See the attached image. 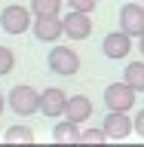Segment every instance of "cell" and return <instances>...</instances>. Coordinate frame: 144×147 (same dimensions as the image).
Segmentation results:
<instances>
[{"label": "cell", "instance_id": "cell-1", "mask_svg": "<svg viewBox=\"0 0 144 147\" xmlns=\"http://www.w3.org/2000/svg\"><path fill=\"white\" fill-rule=\"evenodd\" d=\"M6 104H9V110L16 117H34L37 110H40V92L34 86H28V83L12 86L9 95H6Z\"/></svg>", "mask_w": 144, "mask_h": 147}, {"label": "cell", "instance_id": "cell-2", "mask_svg": "<svg viewBox=\"0 0 144 147\" xmlns=\"http://www.w3.org/2000/svg\"><path fill=\"white\" fill-rule=\"evenodd\" d=\"M34 25V12L28 6H18V3H9V6H3V12H0V28L6 31V34H25L28 28Z\"/></svg>", "mask_w": 144, "mask_h": 147}, {"label": "cell", "instance_id": "cell-3", "mask_svg": "<svg viewBox=\"0 0 144 147\" xmlns=\"http://www.w3.org/2000/svg\"><path fill=\"white\" fill-rule=\"evenodd\" d=\"M46 64H49V71L58 74V77H74V74L80 71V55L74 52L71 46H55V49H49Z\"/></svg>", "mask_w": 144, "mask_h": 147}, {"label": "cell", "instance_id": "cell-4", "mask_svg": "<svg viewBox=\"0 0 144 147\" xmlns=\"http://www.w3.org/2000/svg\"><path fill=\"white\" fill-rule=\"evenodd\" d=\"M135 101H138V92L132 89L126 80L110 83L107 89H104V107L107 110H132Z\"/></svg>", "mask_w": 144, "mask_h": 147}, {"label": "cell", "instance_id": "cell-5", "mask_svg": "<svg viewBox=\"0 0 144 147\" xmlns=\"http://www.w3.org/2000/svg\"><path fill=\"white\" fill-rule=\"evenodd\" d=\"M101 126L114 141H126L135 132V119H129V110H107V117L101 119Z\"/></svg>", "mask_w": 144, "mask_h": 147}, {"label": "cell", "instance_id": "cell-6", "mask_svg": "<svg viewBox=\"0 0 144 147\" xmlns=\"http://www.w3.org/2000/svg\"><path fill=\"white\" fill-rule=\"evenodd\" d=\"M31 31H34V37L40 43H55V40L64 34V22L58 16H34Z\"/></svg>", "mask_w": 144, "mask_h": 147}, {"label": "cell", "instance_id": "cell-7", "mask_svg": "<svg viewBox=\"0 0 144 147\" xmlns=\"http://www.w3.org/2000/svg\"><path fill=\"white\" fill-rule=\"evenodd\" d=\"M120 31H126L135 40L144 34V3H126L120 9Z\"/></svg>", "mask_w": 144, "mask_h": 147}, {"label": "cell", "instance_id": "cell-8", "mask_svg": "<svg viewBox=\"0 0 144 147\" xmlns=\"http://www.w3.org/2000/svg\"><path fill=\"white\" fill-rule=\"evenodd\" d=\"M132 40H135V37H129L126 31H110V34L101 40V52L107 55V58H114V61H120V58H126V55L132 52Z\"/></svg>", "mask_w": 144, "mask_h": 147}, {"label": "cell", "instance_id": "cell-9", "mask_svg": "<svg viewBox=\"0 0 144 147\" xmlns=\"http://www.w3.org/2000/svg\"><path fill=\"white\" fill-rule=\"evenodd\" d=\"M64 107H68V95H64L58 86H49V89L40 92V113L49 119L64 117Z\"/></svg>", "mask_w": 144, "mask_h": 147}, {"label": "cell", "instance_id": "cell-10", "mask_svg": "<svg viewBox=\"0 0 144 147\" xmlns=\"http://www.w3.org/2000/svg\"><path fill=\"white\" fill-rule=\"evenodd\" d=\"M62 22H64V37H71V40H86V37L92 34V18H89V12L71 9Z\"/></svg>", "mask_w": 144, "mask_h": 147}, {"label": "cell", "instance_id": "cell-11", "mask_svg": "<svg viewBox=\"0 0 144 147\" xmlns=\"http://www.w3.org/2000/svg\"><path fill=\"white\" fill-rule=\"evenodd\" d=\"M64 117L74 119V123H86L92 117V101L86 95H71L68 98V107H64Z\"/></svg>", "mask_w": 144, "mask_h": 147}, {"label": "cell", "instance_id": "cell-12", "mask_svg": "<svg viewBox=\"0 0 144 147\" xmlns=\"http://www.w3.org/2000/svg\"><path fill=\"white\" fill-rule=\"evenodd\" d=\"M52 138L58 144H74V141H80V123H74V119L64 117V123H55Z\"/></svg>", "mask_w": 144, "mask_h": 147}, {"label": "cell", "instance_id": "cell-13", "mask_svg": "<svg viewBox=\"0 0 144 147\" xmlns=\"http://www.w3.org/2000/svg\"><path fill=\"white\" fill-rule=\"evenodd\" d=\"M123 80L135 92H144V61H129L126 71H123Z\"/></svg>", "mask_w": 144, "mask_h": 147}, {"label": "cell", "instance_id": "cell-14", "mask_svg": "<svg viewBox=\"0 0 144 147\" xmlns=\"http://www.w3.org/2000/svg\"><path fill=\"white\" fill-rule=\"evenodd\" d=\"M64 0H31V12L34 16H58Z\"/></svg>", "mask_w": 144, "mask_h": 147}, {"label": "cell", "instance_id": "cell-15", "mask_svg": "<svg viewBox=\"0 0 144 147\" xmlns=\"http://www.w3.org/2000/svg\"><path fill=\"white\" fill-rule=\"evenodd\" d=\"M3 138H6V141H25V144H31V141H34V129L16 123V126H9L6 132H3Z\"/></svg>", "mask_w": 144, "mask_h": 147}, {"label": "cell", "instance_id": "cell-16", "mask_svg": "<svg viewBox=\"0 0 144 147\" xmlns=\"http://www.w3.org/2000/svg\"><path fill=\"white\" fill-rule=\"evenodd\" d=\"M12 67H16V55H12V49L0 46V77L12 74Z\"/></svg>", "mask_w": 144, "mask_h": 147}, {"label": "cell", "instance_id": "cell-17", "mask_svg": "<svg viewBox=\"0 0 144 147\" xmlns=\"http://www.w3.org/2000/svg\"><path fill=\"white\" fill-rule=\"evenodd\" d=\"M80 141L98 144V141H107V132H104V126H101V129H86V132H80Z\"/></svg>", "mask_w": 144, "mask_h": 147}, {"label": "cell", "instance_id": "cell-18", "mask_svg": "<svg viewBox=\"0 0 144 147\" xmlns=\"http://www.w3.org/2000/svg\"><path fill=\"white\" fill-rule=\"evenodd\" d=\"M68 6H71V9H80V12H92V9L98 6V0H68Z\"/></svg>", "mask_w": 144, "mask_h": 147}, {"label": "cell", "instance_id": "cell-19", "mask_svg": "<svg viewBox=\"0 0 144 147\" xmlns=\"http://www.w3.org/2000/svg\"><path fill=\"white\" fill-rule=\"evenodd\" d=\"M135 132H138V135L144 138V107L138 110V117H135Z\"/></svg>", "mask_w": 144, "mask_h": 147}, {"label": "cell", "instance_id": "cell-20", "mask_svg": "<svg viewBox=\"0 0 144 147\" xmlns=\"http://www.w3.org/2000/svg\"><path fill=\"white\" fill-rule=\"evenodd\" d=\"M138 52H141V55H144V34H141V37H138Z\"/></svg>", "mask_w": 144, "mask_h": 147}, {"label": "cell", "instance_id": "cell-21", "mask_svg": "<svg viewBox=\"0 0 144 147\" xmlns=\"http://www.w3.org/2000/svg\"><path fill=\"white\" fill-rule=\"evenodd\" d=\"M3 107H9V104H6V98H3V92H0V113H3Z\"/></svg>", "mask_w": 144, "mask_h": 147}, {"label": "cell", "instance_id": "cell-22", "mask_svg": "<svg viewBox=\"0 0 144 147\" xmlns=\"http://www.w3.org/2000/svg\"><path fill=\"white\" fill-rule=\"evenodd\" d=\"M141 3H144V0H141Z\"/></svg>", "mask_w": 144, "mask_h": 147}]
</instances>
